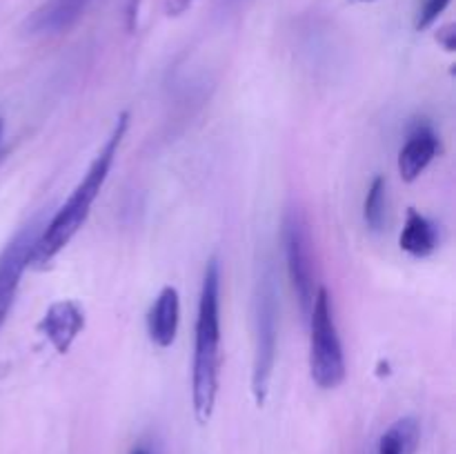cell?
<instances>
[{
	"instance_id": "obj_1",
	"label": "cell",
	"mask_w": 456,
	"mask_h": 454,
	"mask_svg": "<svg viewBox=\"0 0 456 454\" xmlns=\"http://www.w3.org/2000/svg\"><path fill=\"white\" fill-rule=\"evenodd\" d=\"M129 127V114H120L116 118L114 129H111L110 138L102 145V150L98 151V156L94 158V163L89 165L87 174L83 176V181L76 185V190L71 191V196L67 199V203L62 205L56 212V216L45 225L43 234H38L34 245V252H31L29 265L34 267H45L47 263H52L62 249L69 245V240L78 234L80 227L87 221L89 212H92L94 200L101 194L102 185H105L107 176L111 172V165H114L116 154H118V147L123 142L125 132Z\"/></svg>"
},
{
	"instance_id": "obj_2",
	"label": "cell",
	"mask_w": 456,
	"mask_h": 454,
	"mask_svg": "<svg viewBox=\"0 0 456 454\" xmlns=\"http://www.w3.org/2000/svg\"><path fill=\"white\" fill-rule=\"evenodd\" d=\"M218 369H221V267L216 258H212L205 267L203 288H200L194 368H191V405L200 426L212 418L216 405Z\"/></svg>"
},
{
	"instance_id": "obj_3",
	"label": "cell",
	"mask_w": 456,
	"mask_h": 454,
	"mask_svg": "<svg viewBox=\"0 0 456 454\" xmlns=\"http://www.w3.org/2000/svg\"><path fill=\"white\" fill-rule=\"evenodd\" d=\"M279 288L274 267L270 263L261 267L254 289V363H252V394L256 405H265L270 394L272 377L276 365V341H279Z\"/></svg>"
},
{
	"instance_id": "obj_4",
	"label": "cell",
	"mask_w": 456,
	"mask_h": 454,
	"mask_svg": "<svg viewBox=\"0 0 456 454\" xmlns=\"http://www.w3.org/2000/svg\"><path fill=\"white\" fill-rule=\"evenodd\" d=\"M310 372L323 390H334L346 381V356L334 320L332 298L325 288L316 289L310 316Z\"/></svg>"
},
{
	"instance_id": "obj_5",
	"label": "cell",
	"mask_w": 456,
	"mask_h": 454,
	"mask_svg": "<svg viewBox=\"0 0 456 454\" xmlns=\"http://www.w3.org/2000/svg\"><path fill=\"white\" fill-rule=\"evenodd\" d=\"M283 249L289 283H292L294 294H297L303 316L307 319L312 305H314L316 280L314 265H312L310 234H307V225L303 221L301 212H297V209H289L283 218Z\"/></svg>"
},
{
	"instance_id": "obj_6",
	"label": "cell",
	"mask_w": 456,
	"mask_h": 454,
	"mask_svg": "<svg viewBox=\"0 0 456 454\" xmlns=\"http://www.w3.org/2000/svg\"><path fill=\"white\" fill-rule=\"evenodd\" d=\"M36 227H38V223L22 227L0 254V328L7 320L22 274L29 267L31 252H34L36 239H38Z\"/></svg>"
},
{
	"instance_id": "obj_7",
	"label": "cell",
	"mask_w": 456,
	"mask_h": 454,
	"mask_svg": "<svg viewBox=\"0 0 456 454\" xmlns=\"http://www.w3.org/2000/svg\"><path fill=\"white\" fill-rule=\"evenodd\" d=\"M85 328V312L74 301H58L45 312L43 320L38 323L40 334L52 343L58 354H67L71 343L78 338Z\"/></svg>"
},
{
	"instance_id": "obj_8",
	"label": "cell",
	"mask_w": 456,
	"mask_h": 454,
	"mask_svg": "<svg viewBox=\"0 0 456 454\" xmlns=\"http://www.w3.org/2000/svg\"><path fill=\"white\" fill-rule=\"evenodd\" d=\"M92 3L94 0H49L27 20V29L38 36L62 34L85 16Z\"/></svg>"
},
{
	"instance_id": "obj_9",
	"label": "cell",
	"mask_w": 456,
	"mask_h": 454,
	"mask_svg": "<svg viewBox=\"0 0 456 454\" xmlns=\"http://www.w3.org/2000/svg\"><path fill=\"white\" fill-rule=\"evenodd\" d=\"M178 320H181V298H178V289L167 285L160 289L147 314V332H150L151 343L159 347L172 345L178 332Z\"/></svg>"
},
{
	"instance_id": "obj_10",
	"label": "cell",
	"mask_w": 456,
	"mask_h": 454,
	"mask_svg": "<svg viewBox=\"0 0 456 454\" xmlns=\"http://www.w3.org/2000/svg\"><path fill=\"white\" fill-rule=\"evenodd\" d=\"M436 151H439V138L432 132L428 125H419L412 134H410L408 142L403 145L399 154V174L405 182H414L428 165L435 160Z\"/></svg>"
},
{
	"instance_id": "obj_11",
	"label": "cell",
	"mask_w": 456,
	"mask_h": 454,
	"mask_svg": "<svg viewBox=\"0 0 456 454\" xmlns=\"http://www.w3.org/2000/svg\"><path fill=\"white\" fill-rule=\"evenodd\" d=\"M401 249L408 252L414 258H426L439 245V231L436 225L426 218L423 214H419L417 209H408V218H405V227L401 231Z\"/></svg>"
},
{
	"instance_id": "obj_12",
	"label": "cell",
	"mask_w": 456,
	"mask_h": 454,
	"mask_svg": "<svg viewBox=\"0 0 456 454\" xmlns=\"http://www.w3.org/2000/svg\"><path fill=\"white\" fill-rule=\"evenodd\" d=\"M419 423L414 418L396 421L379 441V454H414L419 445Z\"/></svg>"
},
{
	"instance_id": "obj_13",
	"label": "cell",
	"mask_w": 456,
	"mask_h": 454,
	"mask_svg": "<svg viewBox=\"0 0 456 454\" xmlns=\"http://www.w3.org/2000/svg\"><path fill=\"white\" fill-rule=\"evenodd\" d=\"M386 212H387V182L383 176H377L370 185L368 196H365L363 205V216L368 223L370 230L379 231L386 223Z\"/></svg>"
},
{
	"instance_id": "obj_14",
	"label": "cell",
	"mask_w": 456,
	"mask_h": 454,
	"mask_svg": "<svg viewBox=\"0 0 456 454\" xmlns=\"http://www.w3.org/2000/svg\"><path fill=\"white\" fill-rule=\"evenodd\" d=\"M448 4H450V0H426V4H423L421 13H419V18H417V29H426V27H430L432 22H435L436 18L445 12V7H448Z\"/></svg>"
},
{
	"instance_id": "obj_15",
	"label": "cell",
	"mask_w": 456,
	"mask_h": 454,
	"mask_svg": "<svg viewBox=\"0 0 456 454\" xmlns=\"http://www.w3.org/2000/svg\"><path fill=\"white\" fill-rule=\"evenodd\" d=\"M436 40L444 45L445 52H454V49H456V29H454V25H448V27H444V29H439V34H436Z\"/></svg>"
},
{
	"instance_id": "obj_16",
	"label": "cell",
	"mask_w": 456,
	"mask_h": 454,
	"mask_svg": "<svg viewBox=\"0 0 456 454\" xmlns=\"http://www.w3.org/2000/svg\"><path fill=\"white\" fill-rule=\"evenodd\" d=\"M194 4V0H169L167 3V16H181L187 9Z\"/></svg>"
},
{
	"instance_id": "obj_17",
	"label": "cell",
	"mask_w": 456,
	"mask_h": 454,
	"mask_svg": "<svg viewBox=\"0 0 456 454\" xmlns=\"http://www.w3.org/2000/svg\"><path fill=\"white\" fill-rule=\"evenodd\" d=\"M132 454H151V452L147 448H142V445H138V448H134Z\"/></svg>"
},
{
	"instance_id": "obj_18",
	"label": "cell",
	"mask_w": 456,
	"mask_h": 454,
	"mask_svg": "<svg viewBox=\"0 0 456 454\" xmlns=\"http://www.w3.org/2000/svg\"><path fill=\"white\" fill-rule=\"evenodd\" d=\"M0 138H3V120H0Z\"/></svg>"
},
{
	"instance_id": "obj_19",
	"label": "cell",
	"mask_w": 456,
	"mask_h": 454,
	"mask_svg": "<svg viewBox=\"0 0 456 454\" xmlns=\"http://www.w3.org/2000/svg\"><path fill=\"white\" fill-rule=\"evenodd\" d=\"M361 3H370V0H361Z\"/></svg>"
}]
</instances>
